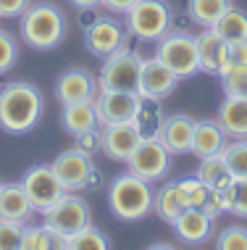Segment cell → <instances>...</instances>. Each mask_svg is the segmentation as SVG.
<instances>
[{
  "instance_id": "obj_1",
  "label": "cell",
  "mask_w": 247,
  "mask_h": 250,
  "mask_svg": "<svg viewBox=\"0 0 247 250\" xmlns=\"http://www.w3.org/2000/svg\"><path fill=\"white\" fill-rule=\"evenodd\" d=\"M42 116V92L29 82L0 87V126L8 134H26Z\"/></svg>"
},
{
  "instance_id": "obj_2",
  "label": "cell",
  "mask_w": 247,
  "mask_h": 250,
  "mask_svg": "<svg viewBox=\"0 0 247 250\" xmlns=\"http://www.w3.org/2000/svg\"><path fill=\"white\" fill-rule=\"evenodd\" d=\"M66 37V16L53 3H32L21 13V40L35 50H50Z\"/></svg>"
},
{
  "instance_id": "obj_3",
  "label": "cell",
  "mask_w": 247,
  "mask_h": 250,
  "mask_svg": "<svg viewBox=\"0 0 247 250\" xmlns=\"http://www.w3.org/2000/svg\"><path fill=\"white\" fill-rule=\"evenodd\" d=\"M152 192L150 182L139 179L137 174L124 171L111 182L108 187V206L121 221H139L152 211Z\"/></svg>"
},
{
  "instance_id": "obj_4",
  "label": "cell",
  "mask_w": 247,
  "mask_h": 250,
  "mask_svg": "<svg viewBox=\"0 0 247 250\" xmlns=\"http://www.w3.org/2000/svg\"><path fill=\"white\" fill-rule=\"evenodd\" d=\"M124 21L132 37L142 42H158L173 26V13L166 0H137L124 13Z\"/></svg>"
},
{
  "instance_id": "obj_5",
  "label": "cell",
  "mask_w": 247,
  "mask_h": 250,
  "mask_svg": "<svg viewBox=\"0 0 247 250\" xmlns=\"http://www.w3.org/2000/svg\"><path fill=\"white\" fill-rule=\"evenodd\" d=\"M155 56L163 61L179 79H190L200 71V58H197V42L195 35L187 29H171L158 40Z\"/></svg>"
},
{
  "instance_id": "obj_6",
  "label": "cell",
  "mask_w": 247,
  "mask_h": 250,
  "mask_svg": "<svg viewBox=\"0 0 247 250\" xmlns=\"http://www.w3.org/2000/svg\"><path fill=\"white\" fill-rule=\"evenodd\" d=\"M142 56L134 53L126 45V48L116 50L113 56L105 58L103 71H100L97 82L100 90H129L137 92L139 90V77H142Z\"/></svg>"
},
{
  "instance_id": "obj_7",
  "label": "cell",
  "mask_w": 247,
  "mask_h": 250,
  "mask_svg": "<svg viewBox=\"0 0 247 250\" xmlns=\"http://www.w3.org/2000/svg\"><path fill=\"white\" fill-rule=\"evenodd\" d=\"M50 166H53V171L58 174V179L63 182V187L69 192L90 190V187L100 185V174H97L95 164H92V155L76 150V147L63 150Z\"/></svg>"
},
{
  "instance_id": "obj_8",
  "label": "cell",
  "mask_w": 247,
  "mask_h": 250,
  "mask_svg": "<svg viewBox=\"0 0 247 250\" xmlns=\"http://www.w3.org/2000/svg\"><path fill=\"white\" fill-rule=\"evenodd\" d=\"M129 29H126V21H118L113 16H97L95 21H90L84 26V42L87 50L97 58H108L116 50H121L129 45Z\"/></svg>"
},
{
  "instance_id": "obj_9",
  "label": "cell",
  "mask_w": 247,
  "mask_h": 250,
  "mask_svg": "<svg viewBox=\"0 0 247 250\" xmlns=\"http://www.w3.org/2000/svg\"><path fill=\"white\" fill-rule=\"evenodd\" d=\"M42 221L69 237V234L79 232L82 227H87L92 221L90 219V206L82 200V195L63 192L50 208H45V211H42Z\"/></svg>"
},
{
  "instance_id": "obj_10",
  "label": "cell",
  "mask_w": 247,
  "mask_h": 250,
  "mask_svg": "<svg viewBox=\"0 0 247 250\" xmlns=\"http://www.w3.org/2000/svg\"><path fill=\"white\" fill-rule=\"evenodd\" d=\"M171 155L173 153L158 137L142 140V143L137 145V150L132 153V158L126 161V166H129L132 174H137L139 179H145V182H150V185H152V182L163 179L166 174H169Z\"/></svg>"
},
{
  "instance_id": "obj_11",
  "label": "cell",
  "mask_w": 247,
  "mask_h": 250,
  "mask_svg": "<svg viewBox=\"0 0 247 250\" xmlns=\"http://www.w3.org/2000/svg\"><path fill=\"white\" fill-rule=\"evenodd\" d=\"M21 187H24V192L29 195V200H32V206H35L37 213H42L45 208H50L63 192H69L63 187V182L58 179V174L53 171V166H42V164L26 168L24 177H21Z\"/></svg>"
},
{
  "instance_id": "obj_12",
  "label": "cell",
  "mask_w": 247,
  "mask_h": 250,
  "mask_svg": "<svg viewBox=\"0 0 247 250\" xmlns=\"http://www.w3.org/2000/svg\"><path fill=\"white\" fill-rule=\"evenodd\" d=\"M142 95L139 92H129V90H100L95 103V113L100 126L105 124H121V121H132L137 113V105Z\"/></svg>"
},
{
  "instance_id": "obj_13",
  "label": "cell",
  "mask_w": 247,
  "mask_h": 250,
  "mask_svg": "<svg viewBox=\"0 0 247 250\" xmlns=\"http://www.w3.org/2000/svg\"><path fill=\"white\" fill-rule=\"evenodd\" d=\"M97 92H100L97 77L90 74L87 69H69V71H63L56 82V98L61 105L95 100Z\"/></svg>"
},
{
  "instance_id": "obj_14",
  "label": "cell",
  "mask_w": 247,
  "mask_h": 250,
  "mask_svg": "<svg viewBox=\"0 0 247 250\" xmlns=\"http://www.w3.org/2000/svg\"><path fill=\"white\" fill-rule=\"evenodd\" d=\"M176 84H179V77L158 56L142 61V77H139V90H137L142 98L163 100L176 90Z\"/></svg>"
},
{
  "instance_id": "obj_15",
  "label": "cell",
  "mask_w": 247,
  "mask_h": 250,
  "mask_svg": "<svg viewBox=\"0 0 247 250\" xmlns=\"http://www.w3.org/2000/svg\"><path fill=\"white\" fill-rule=\"evenodd\" d=\"M197 42V58H200V71L205 74H221L229 66V42L218 35L213 26H203V32L195 35Z\"/></svg>"
},
{
  "instance_id": "obj_16",
  "label": "cell",
  "mask_w": 247,
  "mask_h": 250,
  "mask_svg": "<svg viewBox=\"0 0 247 250\" xmlns=\"http://www.w3.org/2000/svg\"><path fill=\"white\" fill-rule=\"evenodd\" d=\"M142 143L137 126L132 121H121V124H105L103 126V153L111 161H126L132 158V153L137 150V145Z\"/></svg>"
},
{
  "instance_id": "obj_17",
  "label": "cell",
  "mask_w": 247,
  "mask_h": 250,
  "mask_svg": "<svg viewBox=\"0 0 247 250\" xmlns=\"http://www.w3.org/2000/svg\"><path fill=\"white\" fill-rule=\"evenodd\" d=\"M35 206H32L29 195L24 192L21 182H8L0 187V219H11L19 224H29L35 216Z\"/></svg>"
},
{
  "instance_id": "obj_18",
  "label": "cell",
  "mask_w": 247,
  "mask_h": 250,
  "mask_svg": "<svg viewBox=\"0 0 247 250\" xmlns=\"http://www.w3.org/2000/svg\"><path fill=\"white\" fill-rule=\"evenodd\" d=\"M197 119L187 116V113H173L166 116L163 129H161V143L169 147L171 153H187L192 147V134H195Z\"/></svg>"
},
{
  "instance_id": "obj_19",
  "label": "cell",
  "mask_w": 247,
  "mask_h": 250,
  "mask_svg": "<svg viewBox=\"0 0 247 250\" xmlns=\"http://www.w3.org/2000/svg\"><path fill=\"white\" fill-rule=\"evenodd\" d=\"M173 229H176L179 240L187 242V245H200L213 234V219L203 208H187V211L173 221Z\"/></svg>"
},
{
  "instance_id": "obj_20",
  "label": "cell",
  "mask_w": 247,
  "mask_h": 250,
  "mask_svg": "<svg viewBox=\"0 0 247 250\" xmlns=\"http://www.w3.org/2000/svg\"><path fill=\"white\" fill-rule=\"evenodd\" d=\"M187 208H190V200H187V195L182 190V185H179V179L163 185L161 190L152 195V211L158 213V219L166 221V224H171V227H173V221L187 211Z\"/></svg>"
},
{
  "instance_id": "obj_21",
  "label": "cell",
  "mask_w": 247,
  "mask_h": 250,
  "mask_svg": "<svg viewBox=\"0 0 247 250\" xmlns=\"http://www.w3.org/2000/svg\"><path fill=\"white\" fill-rule=\"evenodd\" d=\"M224 145H226V132L221 129V124L216 119H200L195 124L190 153H195L197 158H208V155L221 153Z\"/></svg>"
},
{
  "instance_id": "obj_22",
  "label": "cell",
  "mask_w": 247,
  "mask_h": 250,
  "mask_svg": "<svg viewBox=\"0 0 247 250\" xmlns=\"http://www.w3.org/2000/svg\"><path fill=\"white\" fill-rule=\"evenodd\" d=\"M216 121L221 124L226 137H234V140L247 137V98L226 95L221 108H218Z\"/></svg>"
},
{
  "instance_id": "obj_23",
  "label": "cell",
  "mask_w": 247,
  "mask_h": 250,
  "mask_svg": "<svg viewBox=\"0 0 247 250\" xmlns=\"http://www.w3.org/2000/svg\"><path fill=\"white\" fill-rule=\"evenodd\" d=\"M69 237L61 234L50 224H24V237H21V250H66Z\"/></svg>"
},
{
  "instance_id": "obj_24",
  "label": "cell",
  "mask_w": 247,
  "mask_h": 250,
  "mask_svg": "<svg viewBox=\"0 0 247 250\" xmlns=\"http://www.w3.org/2000/svg\"><path fill=\"white\" fill-rule=\"evenodd\" d=\"M163 108H161V100L155 98H142L137 105V113L132 119V124L137 126L139 137L142 140H152V137H161V129H163Z\"/></svg>"
},
{
  "instance_id": "obj_25",
  "label": "cell",
  "mask_w": 247,
  "mask_h": 250,
  "mask_svg": "<svg viewBox=\"0 0 247 250\" xmlns=\"http://www.w3.org/2000/svg\"><path fill=\"white\" fill-rule=\"evenodd\" d=\"M61 124H63V129L69 132L71 137H79L82 132H90V129H95V126H100L97 113H95V103L87 100V103H69V105H63Z\"/></svg>"
},
{
  "instance_id": "obj_26",
  "label": "cell",
  "mask_w": 247,
  "mask_h": 250,
  "mask_svg": "<svg viewBox=\"0 0 247 250\" xmlns=\"http://www.w3.org/2000/svg\"><path fill=\"white\" fill-rule=\"evenodd\" d=\"M197 179H203L208 187H229L234 182V174L229 171V164L221 153L216 155H208V158H200V168H197Z\"/></svg>"
},
{
  "instance_id": "obj_27",
  "label": "cell",
  "mask_w": 247,
  "mask_h": 250,
  "mask_svg": "<svg viewBox=\"0 0 247 250\" xmlns=\"http://www.w3.org/2000/svg\"><path fill=\"white\" fill-rule=\"evenodd\" d=\"M213 29L221 35L226 42H237V40H247V13L242 8H234V5H229L221 19H218L216 24H213Z\"/></svg>"
},
{
  "instance_id": "obj_28",
  "label": "cell",
  "mask_w": 247,
  "mask_h": 250,
  "mask_svg": "<svg viewBox=\"0 0 247 250\" xmlns=\"http://www.w3.org/2000/svg\"><path fill=\"white\" fill-rule=\"evenodd\" d=\"M231 5V0H187V13L200 26H213L221 13Z\"/></svg>"
},
{
  "instance_id": "obj_29",
  "label": "cell",
  "mask_w": 247,
  "mask_h": 250,
  "mask_svg": "<svg viewBox=\"0 0 247 250\" xmlns=\"http://www.w3.org/2000/svg\"><path fill=\"white\" fill-rule=\"evenodd\" d=\"M111 242L100 232L97 227H92V221L87 227H82L79 232L69 234V242H66V250H105Z\"/></svg>"
},
{
  "instance_id": "obj_30",
  "label": "cell",
  "mask_w": 247,
  "mask_h": 250,
  "mask_svg": "<svg viewBox=\"0 0 247 250\" xmlns=\"http://www.w3.org/2000/svg\"><path fill=\"white\" fill-rule=\"evenodd\" d=\"M221 155L229 164V171L234 179H247V137H239L234 143H226Z\"/></svg>"
},
{
  "instance_id": "obj_31",
  "label": "cell",
  "mask_w": 247,
  "mask_h": 250,
  "mask_svg": "<svg viewBox=\"0 0 247 250\" xmlns=\"http://www.w3.org/2000/svg\"><path fill=\"white\" fill-rule=\"evenodd\" d=\"M221 77L224 95H234V98H247V66L229 63L226 69L218 74Z\"/></svg>"
},
{
  "instance_id": "obj_32",
  "label": "cell",
  "mask_w": 247,
  "mask_h": 250,
  "mask_svg": "<svg viewBox=\"0 0 247 250\" xmlns=\"http://www.w3.org/2000/svg\"><path fill=\"white\" fill-rule=\"evenodd\" d=\"M24 237V224L11 219H0V250H19Z\"/></svg>"
},
{
  "instance_id": "obj_33",
  "label": "cell",
  "mask_w": 247,
  "mask_h": 250,
  "mask_svg": "<svg viewBox=\"0 0 247 250\" xmlns=\"http://www.w3.org/2000/svg\"><path fill=\"white\" fill-rule=\"evenodd\" d=\"M216 248L218 250H247V229L245 227H226L216 240Z\"/></svg>"
},
{
  "instance_id": "obj_34",
  "label": "cell",
  "mask_w": 247,
  "mask_h": 250,
  "mask_svg": "<svg viewBox=\"0 0 247 250\" xmlns=\"http://www.w3.org/2000/svg\"><path fill=\"white\" fill-rule=\"evenodd\" d=\"M19 61V45H16V37L11 32L0 29V74L11 71Z\"/></svg>"
},
{
  "instance_id": "obj_35",
  "label": "cell",
  "mask_w": 247,
  "mask_h": 250,
  "mask_svg": "<svg viewBox=\"0 0 247 250\" xmlns=\"http://www.w3.org/2000/svg\"><path fill=\"white\" fill-rule=\"evenodd\" d=\"M226 195L231 203V213L239 219H247V179H234L226 187Z\"/></svg>"
},
{
  "instance_id": "obj_36",
  "label": "cell",
  "mask_w": 247,
  "mask_h": 250,
  "mask_svg": "<svg viewBox=\"0 0 247 250\" xmlns=\"http://www.w3.org/2000/svg\"><path fill=\"white\" fill-rule=\"evenodd\" d=\"M74 140H76V145H74L76 150H82L87 155H95V153L103 150V126H95V129H90V132H82Z\"/></svg>"
},
{
  "instance_id": "obj_37",
  "label": "cell",
  "mask_w": 247,
  "mask_h": 250,
  "mask_svg": "<svg viewBox=\"0 0 247 250\" xmlns=\"http://www.w3.org/2000/svg\"><path fill=\"white\" fill-rule=\"evenodd\" d=\"M32 0H0V19H21Z\"/></svg>"
},
{
  "instance_id": "obj_38",
  "label": "cell",
  "mask_w": 247,
  "mask_h": 250,
  "mask_svg": "<svg viewBox=\"0 0 247 250\" xmlns=\"http://www.w3.org/2000/svg\"><path fill=\"white\" fill-rule=\"evenodd\" d=\"M229 63L247 66V40H237V42H229Z\"/></svg>"
},
{
  "instance_id": "obj_39",
  "label": "cell",
  "mask_w": 247,
  "mask_h": 250,
  "mask_svg": "<svg viewBox=\"0 0 247 250\" xmlns=\"http://www.w3.org/2000/svg\"><path fill=\"white\" fill-rule=\"evenodd\" d=\"M134 3H137V0H103L100 5H103V8H108L111 13H121V16H124V13L129 11Z\"/></svg>"
},
{
  "instance_id": "obj_40",
  "label": "cell",
  "mask_w": 247,
  "mask_h": 250,
  "mask_svg": "<svg viewBox=\"0 0 247 250\" xmlns=\"http://www.w3.org/2000/svg\"><path fill=\"white\" fill-rule=\"evenodd\" d=\"M71 3H74L79 11H90V8H97L103 0H71Z\"/></svg>"
},
{
  "instance_id": "obj_41",
  "label": "cell",
  "mask_w": 247,
  "mask_h": 250,
  "mask_svg": "<svg viewBox=\"0 0 247 250\" xmlns=\"http://www.w3.org/2000/svg\"><path fill=\"white\" fill-rule=\"evenodd\" d=\"M0 187H3V182H0Z\"/></svg>"
},
{
  "instance_id": "obj_42",
  "label": "cell",
  "mask_w": 247,
  "mask_h": 250,
  "mask_svg": "<svg viewBox=\"0 0 247 250\" xmlns=\"http://www.w3.org/2000/svg\"><path fill=\"white\" fill-rule=\"evenodd\" d=\"M0 87H3V84H0Z\"/></svg>"
}]
</instances>
